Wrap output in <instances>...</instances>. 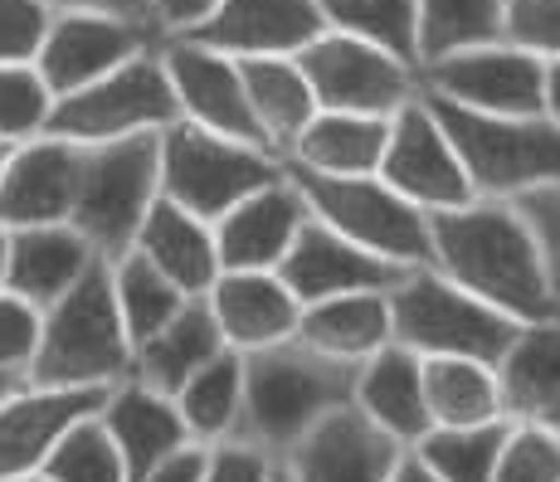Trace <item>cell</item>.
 Listing matches in <instances>:
<instances>
[{
    "mask_svg": "<svg viewBox=\"0 0 560 482\" xmlns=\"http://www.w3.org/2000/svg\"><path fill=\"white\" fill-rule=\"evenodd\" d=\"M429 234H434V268L454 278L458 287L488 297L516 321L556 317L560 297L546 273L541 244H536L526 214L516 210V200L478 196L458 210H434Z\"/></svg>",
    "mask_w": 560,
    "mask_h": 482,
    "instance_id": "1",
    "label": "cell"
},
{
    "mask_svg": "<svg viewBox=\"0 0 560 482\" xmlns=\"http://www.w3.org/2000/svg\"><path fill=\"white\" fill-rule=\"evenodd\" d=\"M357 400V366L322 356L307 341H278L249 351V380H244V424L240 438L264 454L283 458L312 424L331 410Z\"/></svg>",
    "mask_w": 560,
    "mask_h": 482,
    "instance_id": "2",
    "label": "cell"
},
{
    "mask_svg": "<svg viewBox=\"0 0 560 482\" xmlns=\"http://www.w3.org/2000/svg\"><path fill=\"white\" fill-rule=\"evenodd\" d=\"M137 366L132 331L117 307L113 259H98L45 313L30 380L35 385H122Z\"/></svg>",
    "mask_w": 560,
    "mask_h": 482,
    "instance_id": "3",
    "label": "cell"
},
{
    "mask_svg": "<svg viewBox=\"0 0 560 482\" xmlns=\"http://www.w3.org/2000/svg\"><path fill=\"white\" fill-rule=\"evenodd\" d=\"M395 307V341L419 356H472L498 366L502 351L516 341L526 321L492 307L488 297L458 287L448 273L429 268H409L405 283L390 293Z\"/></svg>",
    "mask_w": 560,
    "mask_h": 482,
    "instance_id": "4",
    "label": "cell"
},
{
    "mask_svg": "<svg viewBox=\"0 0 560 482\" xmlns=\"http://www.w3.org/2000/svg\"><path fill=\"white\" fill-rule=\"evenodd\" d=\"M439 122L454 137L463 166L472 176V190L488 200H516L536 186L560 180V122L546 113L532 117H502V113H472L448 98H434Z\"/></svg>",
    "mask_w": 560,
    "mask_h": 482,
    "instance_id": "5",
    "label": "cell"
},
{
    "mask_svg": "<svg viewBox=\"0 0 560 482\" xmlns=\"http://www.w3.org/2000/svg\"><path fill=\"white\" fill-rule=\"evenodd\" d=\"M288 176V156L220 137L200 122H171L161 132V196L200 220L220 224L240 200Z\"/></svg>",
    "mask_w": 560,
    "mask_h": 482,
    "instance_id": "6",
    "label": "cell"
},
{
    "mask_svg": "<svg viewBox=\"0 0 560 482\" xmlns=\"http://www.w3.org/2000/svg\"><path fill=\"white\" fill-rule=\"evenodd\" d=\"M288 176L303 190L307 210L351 244L381 254L400 268L434 263V234H429V210L405 200L385 176H327L288 161Z\"/></svg>",
    "mask_w": 560,
    "mask_h": 482,
    "instance_id": "7",
    "label": "cell"
},
{
    "mask_svg": "<svg viewBox=\"0 0 560 482\" xmlns=\"http://www.w3.org/2000/svg\"><path fill=\"white\" fill-rule=\"evenodd\" d=\"M161 200V132L83 146L73 220L103 259H122Z\"/></svg>",
    "mask_w": 560,
    "mask_h": 482,
    "instance_id": "8",
    "label": "cell"
},
{
    "mask_svg": "<svg viewBox=\"0 0 560 482\" xmlns=\"http://www.w3.org/2000/svg\"><path fill=\"white\" fill-rule=\"evenodd\" d=\"M171 122H180V98L171 89L166 59H161L156 45L137 54V59H127L107 79L89 83V89L63 93L54 103L49 137H63L73 146H103V142H122V137L166 132Z\"/></svg>",
    "mask_w": 560,
    "mask_h": 482,
    "instance_id": "9",
    "label": "cell"
},
{
    "mask_svg": "<svg viewBox=\"0 0 560 482\" xmlns=\"http://www.w3.org/2000/svg\"><path fill=\"white\" fill-rule=\"evenodd\" d=\"M298 63H303L317 103L337 107V113L395 117L409 98L424 93L415 63L395 59V54L381 45H365L357 35H341V30H322V35L298 54Z\"/></svg>",
    "mask_w": 560,
    "mask_h": 482,
    "instance_id": "10",
    "label": "cell"
},
{
    "mask_svg": "<svg viewBox=\"0 0 560 482\" xmlns=\"http://www.w3.org/2000/svg\"><path fill=\"white\" fill-rule=\"evenodd\" d=\"M419 83L434 98H448L472 113L532 117L546 113V59L512 39H492L478 49H458L419 69Z\"/></svg>",
    "mask_w": 560,
    "mask_h": 482,
    "instance_id": "11",
    "label": "cell"
},
{
    "mask_svg": "<svg viewBox=\"0 0 560 482\" xmlns=\"http://www.w3.org/2000/svg\"><path fill=\"white\" fill-rule=\"evenodd\" d=\"M381 176L390 180L405 200H415V205L429 214L458 210V205H468V200H478L454 137L439 122L434 103H429L424 93L409 98L400 113L390 117V146H385Z\"/></svg>",
    "mask_w": 560,
    "mask_h": 482,
    "instance_id": "12",
    "label": "cell"
},
{
    "mask_svg": "<svg viewBox=\"0 0 560 482\" xmlns=\"http://www.w3.org/2000/svg\"><path fill=\"white\" fill-rule=\"evenodd\" d=\"M161 59H166L171 89H176L180 117H186V122H200L220 137H234V142L278 152V146L268 142L258 113H254V98H249V83H244L240 59H230V54H220L210 45H196V39H186V35L161 39Z\"/></svg>",
    "mask_w": 560,
    "mask_h": 482,
    "instance_id": "13",
    "label": "cell"
},
{
    "mask_svg": "<svg viewBox=\"0 0 560 482\" xmlns=\"http://www.w3.org/2000/svg\"><path fill=\"white\" fill-rule=\"evenodd\" d=\"M156 45H161V30L142 25V20H122V15H107V10H59L35 63L49 79V89L63 98V93H79L89 83L107 79L127 59H137V54Z\"/></svg>",
    "mask_w": 560,
    "mask_h": 482,
    "instance_id": "14",
    "label": "cell"
},
{
    "mask_svg": "<svg viewBox=\"0 0 560 482\" xmlns=\"http://www.w3.org/2000/svg\"><path fill=\"white\" fill-rule=\"evenodd\" d=\"M409 448L381 424L357 400L331 410L322 424H312L278 463L288 468L293 482H390L395 468Z\"/></svg>",
    "mask_w": 560,
    "mask_h": 482,
    "instance_id": "15",
    "label": "cell"
},
{
    "mask_svg": "<svg viewBox=\"0 0 560 482\" xmlns=\"http://www.w3.org/2000/svg\"><path fill=\"white\" fill-rule=\"evenodd\" d=\"M113 385H20L0 404V482L35 478L63 434L98 414Z\"/></svg>",
    "mask_w": 560,
    "mask_h": 482,
    "instance_id": "16",
    "label": "cell"
},
{
    "mask_svg": "<svg viewBox=\"0 0 560 482\" xmlns=\"http://www.w3.org/2000/svg\"><path fill=\"white\" fill-rule=\"evenodd\" d=\"M278 273L288 278L298 303L307 307V303L341 297V293H390V287L405 283L409 268L361 249V244H351L347 234H337L331 224H322L317 214H307V224L298 230L293 249L278 263Z\"/></svg>",
    "mask_w": 560,
    "mask_h": 482,
    "instance_id": "17",
    "label": "cell"
},
{
    "mask_svg": "<svg viewBox=\"0 0 560 482\" xmlns=\"http://www.w3.org/2000/svg\"><path fill=\"white\" fill-rule=\"evenodd\" d=\"M327 30L317 0H220L186 39L210 45L230 59H268V54H303Z\"/></svg>",
    "mask_w": 560,
    "mask_h": 482,
    "instance_id": "18",
    "label": "cell"
},
{
    "mask_svg": "<svg viewBox=\"0 0 560 482\" xmlns=\"http://www.w3.org/2000/svg\"><path fill=\"white\" fill-rule=\"evenodd\" d=\"M79 171L83 146L63 137H35L20 142L15 161L0 186V224L5 230H30V224H69L73 200H79Z\"/></svg>",
    "mask_w": 560,
    "mask_h": 482,
    "instance_id": "19",
    "label": "cell"
},
{
    "mask_svg": "<svg viewBox=\"0 0 560 482\" xmlns=\"http://www.w3.org/2000/svg\"><path fill=\"white\" fill-rule=\"evenodd\" d=\"M205 297L220 317L224 341L244 356L278 346V341H293L303 327V303L278 268H224L220 283Z\"/></svg>",
    "mask_w": 560,
    "mask_h": 482,
    "instance_id": "20",
    "label": "cell"
},
{
    "mask_svg": "<svg viewBox=\"0 0 560 482\" xmlns=\"http://www.w3.org/2000/svg\"><path fill=\"white\" fill-rule=\"evenodd\" d=\"M307 200L293 186V176L273 180V186L254 190L249 200H240L220 224H214V239H220V263L224 268H278L293 249L298 230L307 224Z\"/></svg>",
    "mask_w": 560,
    "mask_h": 482,
    "instance_id": "21",
    "label": "cell"
},
{
    "mask_svg": "<svg viewBox=\"0 0 560 482\" xmlns=\"http://www.w3.org/2000/svg\"><path fill=\"white\" fill-rule=\"evenodd\" d=\"M98 414H103L107 434L117 438V448H122L132 482L147 478L156 463H166L176 448L196 444L176 395H161L152 385L137 380V375H127L122 385H113V395H107V404Z\"/></svg>",
    "mask_w": 560,
    "mask_h": 482,
    "instance_id": "22",
    "label": "cell"
},
{
    "mask_svg": "<svg viewBox=\"0 0 560 482\" xmlns=\"http://www.w3.org/2000/svg\"><path fill=\"white\" fill-rule=\"evenodd\" d=\"M103 254L79 224H30V230H10V278L5 287L49 313Z\"/></svg>",
    "mask_w": 560,
    "mask_h": 482,
    "instance_id": "23",
    "label": "cell"
},
{
    "mask_svg": "<svg viewBox=\"0 0 560 482\" xmlns=\"http://www.w3.org/2000/svg\"><path fill=\"white\" fill-rule=\"evenodd\" d=\"M357 410H365L385 434H395L405 448L434 428L429 420V395H424V356L400 346H381L371 361L357 366Z\"/></svg>",
    "mask_w": 560,
    "mask_h": 482,
    "instance_id": "24",
    "label": "cell"
},
{
    "mask_svg": "<svg viewBox=\"0 0 560 482\" xmlns=\"http://www.w3.org/2000/svg\"><path fill=\"white\" fill-rule=\"evenodd\" d=\"M137 254H147L171 283H180L190 297H205L220 283L224 263H220V239H214V224L190 214L186 205H176L171 196H161L152 214H147L142 234L132 244Z\"/></svg>",
    "mask_w": 560,
    "mask_h": 482,
    "instance_id": "25",
    "label": "cell"
},
{
    "mask_svg": "<svg viewBox=\"0 0 560 482\" xmlns=\"http://www.w3.org/2000/svg\"><path fill=\"white\" fill-rule=\"evenodd\" d=\"M390 293H341V297L307 303L303 307V327H298V341H307V346L322 351V356H337V361L361 366V361H371L375 351L395 341Z\"/></svg>",
    "mask_w": 560,
    "mask_h": 482,
    "instance_id": "26",
    "label": "cell"
},
{
    "mask_svg": "<svg viewBox=\"0 0 560 482\" xmlns=\"http://www.w3.org/2000/svg\"><path fill=\"white\" fill-rule=\"evenodd\" d=\"M224 346H230V341H224L210 297H190V303L180 307L152 341L137 346L132 375L142 385H152V390H161V395H180V385H186L196 371L210 366Z\"/></svg>",
    "mask_w": 560,
    "mask_h": 482,
    "instance_id": "27",
    "label": "cell"
},
{
    "mask_svg": "<svg viewBox=\"0 0 560 482\" xmlns=\"http://www.w3.org/2000/svg\"><path fill=\"white\" fill-rule=\"evenodd\" d=\"M385 146H390V117L322 107L293 142L288 161L307 171H327V176H381Z\"/></svg>",
    "mask_w": 560,
    "mask_h": 482,
    "instance_id": "28",
    "label": "cell"
},
{
    "mask_svg": "<svg viewBox=\"0 0 560 482\" xmlns=\"http://www.w3.org/2000/svg\"><path fill=\"white\" fill-rule=\"evenodd\" d=\"M508 420H541L560 400V317L526 321L498 361Z\"/></svg>",
    "mask_w": 560,
    "mask_h": 482,
    "instance_id": "29",
    "label": "cell"
},
{
    "mask_svg": "<svg viewBox=\"0 0 560 482\" xmlns=\"http://www.w3.org/2000/svg\"><path fill=\"white\" fill-rule=\"evenodd\" d=\"M240 69H244V83H249L254 113L264 122L268 142L288 156L293 142L303 137V127L322 113L303 63H298V54H268V59H240Z\"/></svg>",
    "mask_w": 560,
    "mask_h": 482,
    "instance_id": "30",
    "label": "cell"
},
{
    "mask_svg": "<svg viewBox=\"0 0 560 482\" xmlns=\"http://www.w3.org/2000/svg\"><path fill=\"white\" fill-rule=\"evenodd\" d=\"M424 395H429V420L444 424V428L508 420V410H502L498 366H488V361L424 356Z\"/></svg>",
    "mask_w": 560,
    "mask_h": 482,
    "instance_id": "31",
    "label": "cell"
},
{
    "mask_svg": "<svg viewBox=\"0 0 560 482\" xmlns=\"http://www.w3.org/2000/svg\"><path fill=\"white\" fill-rule=\"evenodd\" d=\"M244 380H249V356L234 346H224L220 356L205 371H196L180 385L176 404L186 414V428L196 444H224V438H240L244 424Z\"/></svg>",
    "mask_w": 560,
    "mask_h": 482,
    "instance_id": "32",
    "label": "cell"
},
{
    "mask_svg": "<svg viewBox=\"0 0 560 482\" xmlns=\"http://www.w3.org/2000/svg\"><path fill=\"white\" fill-rule=\"evenodd\" d=\"M508 39V0H419V69Z\"/></svg>",
    "mask_w": 560,
    "mask_h": 482,
    "instance_id": "33",
    "label": "cell"
},
{
    "mask_svg": "<svg viewBox=\"0 0 560 482\" xmlns=\"http://www.w3.org/2000/svg\"><path fill=\"white\" fill-rule=\"evenodd\" d=\"M508 434H512V420L468 424V428L434 424L415 444V454L424 458V468L439 482H492L502 463V448H508Z\"/></svg>",
    "mask_w": 560,
    "mask_h": 482,
    "instance_id": "34",
    "label": "cell"
},
{
    "mask_svg": "<svg viewBox=\"0 0 560 482\" xmlns=\"http://www.w3.org/2000/svg\"><path fill=\"white\" fill-rule=\"evenodd\" d=\"M113 283H117V307H122V321L132 331V346L152 341L180 307L190 303V293L180 283H171L161 268L147 259V254L127 249L122 259H113Z\"/></svg>",
    "mask_w": 560,
    "mask_h": 482,
    "instance_id": "35",
    "label": "cell"
},
{
    "mask_svg": "<svg viewBox=\"0 0 560 482\" xmlns=\"http://www.w3.org/2000/svg\"><path fill=\"white\" fill-rule=\"evenodd\" d=\"M327 30L390 49L419 69V0H317Z\"/></svg>",
    "mask_w": 560,
    "mask_h": 482,
    "instance_id": "36",
    "label": "cell"
},
{
    "mask_svg": "<svg viewBox=\"0 0 560 482\" xmlns=\"http://www.w3.org/2000/svg\"><path fill=\"white\" fill-rule=\"evenodd\" d=\"M45 482H132L127 458L117 448V438L107 434L103 414H89L54 444V454L39 468Z\"/></svg>",
    "mask_w": 560,
    "mask_h": 482,
    "instance_id": "37",
    "label": "cell"
},
{
    "mask_svg": "<svg viewBox=\"0 0 560 482\" xmlns=\"http://www.w3.org/2000/svg\"><path fill=\"white\" fill-rule=\"evenodd\" d=\"M59 93L39 73V63H0V137L35 142L49 132V117Z\"/></svg>",
    "mask_w": 560,
    "mask_h": 482,
    "instance_id": "38",
    "label": "cell"
},
{
    "mask_svg": "<svg viewBox=\"0 0 560 482\" xmlns=\"http://www.w3.org/2000/svg\"><path fill=\"white\" fill-rule=\"evenodd\" d=\"M492 482H560V434L546 420H512Z\"/></svg>",
    "mask_w": 560,
    "mask_h": 482,
    "instance_id": "39",
    "label": "cell"
},
{
    "mask_svg": "<svg viewBox=\"0 0 560 482\" xmlns=\"http://www.w3.org/2000/svg\"><path fill=\"white\" fill-rule=\"evenodd\" d=\"M54 15L49 0H0V63H35Z\"/></svg>",
    "mask_w": 560,
    "mask_h": 482,
    "instance_id": "40",
    "label": "cell"
},
{
    "mask_svg": "<svg viewBox=\"0 0 560 482\" xmlns=\"http://www.w3.org/2000/svg\"><path fill=\"white\" fill-rule=\"evenodd\" d=\"M39 337H45V313L5 287V293H0V371L30 375Z\"/></svg>",
    "mask_w": 560,
    "mask_h": 482,
    "instance_id": "41",
    "label": "cell"
},
{
    "mask_svg": "<svg viewBox=\"0 0 560 482\" xmlns=\"http://www.w3.org/2000/svg\"><path fill=\"white\" fill-rule=\"evenodd\" d=\"M508 39L541 59H560V0H508Z\"/></svg>",
    "mask_w": 560,
    "mask_h": 482,
    "instance_id": "42",
    "label": "cell"
},
{
    "mask_svg": "<svg viewBox=\"0 0 560 482\" xmlns=\"http://www.w3.org/2000/svg\"><path fill=\"white\" fill-rule=\"evenodd\" d=\"M516 210H522L526 224H532L536 244H541L546 273H551V287H556V297H560V180L526 190V196H516Z\"/></svg>",
    "mask_w": 560,
    "mask_h": 482,
    "instance_id": "43",
    "label": "cell"
},
{
    "mask_svg": "<svg viewBox=\"0 0 560 482\" xmlns=\"http://www.w3.org/2000/svg\"><path fill=\"white\" fill-rule=\"evenodd\" d=\"M273 473H278V458L273 454L244 444V438H224V444L210 448L205 482H273Z\"/></svg>",
    "mask_w": 560,
    "mask_h": 482,
    "instance_id": "44",
    "label": "cell"
},
{
    "mask_svg": "<svg viewBox=\"0 0 560 482\" xmlns=\"http://www.w3.org/2000/svg\"><path fill=\"white\" fill-rule=\"evenodd\" d=\"M205 468H210V444H186L137 482H205Z\"/></svg>",
    "mask_w": 560,
    "mask_h": 482,
    "instance_id": "45",
    "label": "cell"
},
{
    "mask_svg": "<svg viewBox=\"0 0 560 482\" xmlns=\"http://www.w3.org/2000/svg\"><path fill=\"white\" fill-rule=\"evenodd\" d=\"M220 5V0H156V30H161V39H171V35H186L190 25H200L210 10Z\"/></svg>",
    "mask_w": 560,
    "mask_h": 482,
    "instance_id": "46",
    "label": "cell"
},
{
    "mask_svg": "<svg viewBox=\"0 0 560 482\" xmlns=\"http://www.w3.org/2000/svg\"><path fill=\"white\" fill-rule=\"evenodd\" d=\"M54 10H107L122 20H142L156 30V0H49Z\"/></svg>",
    "mask_w": 560,
    "mask_h": 482,
    "instance_id": "47",
    "label": "cell"
},
{
    "mask_svg": "<svg viewBox=\"0 0 560 482\" xmlns=\"http://www.w3.org/2000/svg\"><path fill=\"white\" fill-rule=\"evenodd\" d=\"M390 482H439V478L429 473V468H424V458H419L415 448H409V454L400 458V468H395V478H390Z\"/></svg>",
    "mask_w": 560,
    "mask_h": 482,
    "instance_id": "48",
    "label": "cell"
},
{
    "mask_svg": "<svg viewBox=\"0 0 560 482\" xmlns=\"http://www.w3.org/2000/svg\"><path fill=\"white\" fill-rule=\"evenodd\" d=\"M546 117L560 122V59H546Z\"/></svg>",
    "mask_w": 560,
    "mask_h": 482,
    "instance_id": "49",
    "label": "cell"
},
{
    "mask_svg": "<svg viewBox=\"0 0 560 482\" xmlns=\"http://www.w3.org/2000/svg\"><path fill=\"white\" fill-rule=\"evenodd\" d=\"M20 385H30V375H20V371H0V404H5L10 395L20 390Z\"/></svg>",
    "mask_w": 560,
    "mask_h": 482,
    "instance_id": "50",
    "label": "cell"
},
{
    "mask_svg": "<svg viewBox=\"0 0 560 482\" xmlns=\"http://www.w3.org/2000/svg\"><path fill=\"white\" fill-rule=\"evenodd\" d=\"M5 278H10V230L0 224V293H5Z\"/></svg>",
    "mask_w": 560,
    "mask_h": 482,
    "instance_id": "51",
    "label": "cell"
},
{
    "mask_svg": "<svg viewBox=\"0 0 560 482\" xmlns=\"http://www.w3.org/2000/svg\"><path fill=\"white\" fill-rule=\"evenodd\" d=\"M15 146H20V142L0 137V186H5V171H10V161H15Z\"/></svg>",
    "mask_w": 560,
    "mask_h": 482,
    "instance_id": "52",
    "label": "cell"
},
{
    "mask_svg": "<svg viewBox=\"0 0 560 482\" xmlns=\"http://www.w3.org/2000/svg\"><path fill=\"white\" fill-rule=\"evenodd\" d=\"M541 420H546V424H551V428H556V434H560V400H556V404H551V410H546V414H541Z\"/></svg>",
    "mask_w": 560,
    "mask_h": 482,
    "instance_id": "53",
    "label": "cell"
},
{
    "mask_svg": "<svg viewBox=\"0 0 560 482\" xmlns=\"http://www.w3.org/2000/svg\"><path fill=\"white\" fill-rule=\"evenodd\" d=\"M273 482H293V478H288V468H283V463H278V473H273Z\"/></svg>",
    "mask_w": 560,
    "mask_h": 482,
    "instance_id": "54",
    "label": "cell"
},
{
    "mask_svg": "<svg viewBox=\"0 0 560 482\" xmlns=\"http://www.w3.org/2000/svg\"><path fill=\"white\" fill-rule=\"evenodd\" d=\"M15 482H45V478H39V473H35V478H15Z\"/></svg>",
    "mask_w": 560,
    "mask_h": 482,
    "instance_id": "55",
    "label": "cell"
},
{
    "mask_svg": "<svg viewBox=\"0 0 560 482\" xmlns=\"http://www.w3.org/2000/svg\"><path fill=\"white\" fill-rule=\"evenodd\" d=\"M556 317H560V307H556Z\"/></svg>",
    "mask_w": 560,
    "mask_h": 482,
    "instance_id": "56",
    "label": "cell"
}]
</instances>
